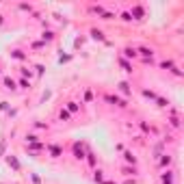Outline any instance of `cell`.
Masks as SVG:
<instances>
[{"instance_id": "6da1fadb", "label": "cell", "mask_w": 184, "mask_h": 184, "mask_svg": "<svg viewBox=\"0 0 184 184\" xmlns=\"http://www.w3.org/2000/svg\"><path fill=\"white\" fill-rule=\"evenodd\" d=\"M87 145L85 143H74V156H76L78 160H82V158H87Z\"/></svg>"}, {"instance_id": "7a4b0ae2", "label": "cell", "mask_w": 184, "mask_h": 184, "mask_svg": "<svg viewBox=\"0 0 184 184\" xmlns=\"http://www.w3.org/2000/svg\"><path fill=\"white\" fill-rule=\"evenodd\" d=\"M2 82H4V89H9V91H15V89H17V87H15V80H13L11 76H4Z\"/></svg>"}, {"instance_id": "3957f363", "label": "cell", "mask_w": 184, "mask_h": 184, "mask_svg": "<svg viewBox=\"0 0 184 184\" xmlns=\"http://www.w3.org/2000/svg\"><path fill=\"white\" fill-rule=\"evenodd\" d=\"M7 162H9V167H13L15 171H20V160H17L15 156H11V154H9V156H7Z\"/></svg>"}, {"instance_id": "277c9868", "label": "cell", "mask_w": 184, "mask_h": 184, "mask_svg": "<svg viewBox=\"0 0 184 184\" xmlns=\"http://www.w3.org/2000/svg\"><path fill=\"white\" fill-rule=\"evenodd\" d=\"M48 152H50L52 156H54V158H59V156L63 154V150H61L59 145H48Z\"/></svg>"}, {"instance_id": "5b68a950", "label": "cell", "mask_w": 184, "mask_h": 184, "mask_svg": "<svg viewBox=\"0 0 184 184\" xmlns=\"http://www.w3.org/2000/svg\"><path fill=\"white\" fill-rule=\"evenodd\" d=\"M91 37L98 39V41H104V33L100 31V28H91Z\"/></svg>"}, {"instance_id": "8992f818", "label": "cell", "mask_w": 184, "mask_h": 184, "mask_svg": "<svg viewBox=\"0 0 184 184\" xmlns=\"http://www.w3.org/2000/svg\"><path fill=\"white\" fill-rule=\"evenodd\" d=\"M93 180H95L98 184H102V182H104V171H102V169H95V171H93Z\"/></svg>"}, {"instance_id": "52a82bcc", "label": "cell", "mask_w": 184, "mask_h": 184, "mask_svg": "<svg viewBox=\"0 0 184 184\" xmlns=\"http://www.w3.org/2000/svg\"><path fill=\"white\" fill-rule=\"evenodd\" d=\"M134 57H136L134 48H124V59H134Z\"/></svg>"}, {"instance_id": "ba28073f", "label": "cell", "mask_w": 184, "mask_h": 184, "mask_svg": "<svg viewBox=\"0 0 184 184\" xmlns=\"http://www.w3.org/2000/svg\"><path fill=\"white\" fill-rule=\"evenodd\" d=\"M143 13H145V11H143V7H132V11H130L132 17H143Z\"/></svg>"}, {"instance_id": "9c48e42d", "label": "cell", "mask_w": 184, "mask_h": 184, "mask_svg": "<svg viewBox=\"0 0 184 184\" xmlns=\"http://www.w3.org/2000/svg\"><path fill=\"white\" fill-rule=\"evenodd\" d=\"M160 180H162V184H171V182H173V176H171V171L162 173V176H160Z\"/></svg>"}, {"instance_id": "30bf717a", "label": "cell", "mask_w": 184, "mask_h": 184, "mask_svg": "<svg viewBox=\"0 0 184 184\" xmlns=\"http://www.w3.org/2000/svg\"><path fill=\"white\" fill-rule=\"evenodd\" d=\"M119 65H121V67H124V72H132V65H130V63H128V61H126L124 57H121V59H119Z\"/></svg>"}, {"instance_id": "8fae6325", "label": "cell", "mask_w": 184, "mask_h": 184, "mask_svg": "<svg viewBox=\"0 0 184 184\" xmlns=\"http://www.w3.org/2000/svg\"><path fill=\"white\" fill-rule=\"evenodd\" d=\"M119 91H121V93H130V85H128V82H119Z\"/></svg>"}, {"instance_id": "7c38bea8", "label": "cell", "mask_w": 184, "mask_h": 184, "mask_svg": "<svg viewBox=\"0 0 184 184\" xmlns=\"http://www.w3.org/2000/svg\"><path fill=\"white\" fill-rule=\"evenodd\" d=\"M69 117H72V115L67 113V110H65V108H61V110H59V119H63V121H67V119H69Z\"/></svg>"}, {"instance_id": "4fadbf2b", "label": "cell", "mask_w": 184, "mask_h": 184, "mask_svg": "<svg viewBox=\"0 0 184 184\" xmlns=\"http://www.w3.org/2000/svg\"><path fill=\"white\" fill-rule=\"evenodd\" d=\"M124 158H126V162H136V158H134V156H132V152H124Z\"/></svg>"}, {"instance_id": "5bb4252c", "label": "cell", "mask_w": 184, "mask_h": 184, "mask_svg": "<svg viewBox=\"0 0 184 184\" xmlns=\"http://www.w3.org/2000/svg\"><path fill=\"white\" fill-rule=\"evenodd\" d=\"M76 110H78V104H76V102H67V113H69V115L76 113Z\"/></svg>"}, {"instance_id": "9a60e30c", "label": "cell", "mask_w": 184, "mask_h": 184, "mask_svg": "<svg viewBox=\"0 0 184 184\" xmlns=\"http://www.w3.org/2000/svg\"><path fill=\"white\" fill-rule=\"evenodd\" d=\"M87 160H89L91 167H95V154L93 152H87Z\"/></svg>"}, {"instance_id": "2e32d148", "label": "cell", "mask_w": 184, "mask_h": 184, "mask_svg": "<svg viewBox=\"0 0 184 184\" xmlns=\"http://www.w3.org/2000/svg\"><path fill=\"white\" fill-rule=\"evenodd\" d=\"M143 95H145V98H150V100H156V98H158V95H156L154 91H150V89H143Z\"/></svg>"}, {"instance_id": "e0dca14e", "label": "cell", "mask_w": 184, "mask_h": 184, "mask_svg": "<svg viewBox=\"0 0 184 184\" xmlns=\"http://www.w3.org/2000/svg\"><path fill=\"white\" fill-rule=\"evenodd\" d=\"M134 173H136L134 167H124V176H134Z\"/></svg>"}, {"instance_id": "ac0fdd59", "label": "cell", "mask_w": 184, "mask_h": 184, "mask_svg": "<svg viewBox=\"0 0 184 184\" xmlns=\"http://www.w3.org/2000/svg\"><path fill=\"white\" fill-rule=\"evenodd\" d=\"M11 57H13V59H20V61H22V59H26V57H24V52H20V50L11 52Z\"/></svg>"}, {"instance_id": "d6986e66", "label": "cell", "mask_w": 184, "mask_h": 184, "mask_svg": "<svg viewBox=\"0 0 184 184\" xmlns=\"http://www.w3.org/2000/svg\"><path fill=\"white\" fill-rule=\"evenodd\" d=\"M26 141H28V143H39V136H35V134H28V136H26Z\"/></svg>"}, {"instance_id": "ffe728a7", "label": "cell", "mask_w": 184, "mask_h": 184, "mask_svg": "<svg viewBox=\"0 0 184 184\" xmlns=\"http://www.w3.org/2000/svg\"><path fill=\"white\" fill-rule=\"evenodd\" d=\"M121 20H124V22H130V20H132L130 11H124V13H121Z\"/></svg>"}, {"instance_id": "44dd1931", "label": "cell", "mask_w": 184, "mask_h": 184, "mask_svg": "<svg viewBox=\"0 0 184 184\" xmlns=\"http://www.w3.org/2000/svg\"><path fill=\"white\" fill-rule=\"evenodd\" d=\"M20 87H22V89H28V87H31V82L26 80V78H22V80H20Z\"/></svg>"}, {"instance_id": "7402d4cb", "label": "cell", "mask_w": 184, "mask_h": 184, "mask_svg": "<svg viewBox=\"0 0 184 184\" xmlns=\"http://www.w3.org/2000/svg\"><path fill=\"white\" fill-rule=\"evenodd\" d=\"M52 37H54V33H43V41H52Z\"/></svg>"}, {"instance_id": "603a6c76", "label": "cell", "mask_w": 184, "mask_h": 184, "mask_svg": "<svg viewBox=\"0 0 184 184\" xmlns=\"http://www.w3.org/2000/svg\"><path fill=\"white\" fill-rule=\"evenodd\" d=\"M171 162V158L169 156H165V158H160V167H165V165H169Z\"/></svg>"}, {"instance_id": "cb8c5ba5", "label": "cell", "mask_w": 184, "mask_h": 184, "mask_svg": "<svg viewBox=\"0 0 184 184\" xmlns=\"http://www.w3.org/2000/svg\"><path fill=\"white\" fill-rule=\"evenodd\" d=\"M156 102H158V106H167V104H169L167 100H162V98H156Z\"/></svg>"}, {"instance_id": "d4e9b609", "label": "cell", "mask_w": 184, "mask_h": 184, "mask_svg": "<svg viewBox=\"0 0 184 184\" xmlns=\"http://www.w3.org/2000/svg\"><path fill=\"white\" fill-rule=\"evenodd\" d=\"M31 178H33V182H35V184H41V178H39V176H37V173H33V176H31Z\"/></svg>"}, {"instance_id": "484cf974", "label": "cell", "mask_w": 184, "mask_h": 184, "mask_svg": "<svg viewBox=\"0 0 184 184\" xmlns=\"http://www.w3.org/2000/svg\"><path fill=\"white\" fill-rule=\"evenodd\" d=\"M85 100H87V102H91V100H93V93H91V91H87V93H85Z\"/></svg>"}, {"instance_id": "4316f807", "label": "cell", "mask_w": 184, "mask_h": 184, "mask_svg": "<svg viewBox=\"0 0 184 184\" xmlns=\"http://www.w3.org/2000/svg\"><path fill=\"white\" fill-rule=\"evenodd\" d=\"M9 108V102H0V110H7Z\"/></svg>"}, {"instance_id": "83f0119b", "label": "cell", "mask_w": 184, "mask_h": 184, "mask_svg": "<svg viewBox=\"0 0 184 184\" xmlns=\"http://www.w3.org/2000/svg\"><path fill=\"white\" fill-rule=\"evenodd\" d=\"M67 61H72V57H61L59 59V63H67Z\"/></svg>"}, {"instance_id": "f1b7e54d", "label": "cell", "mask_w": 184, "mask_h": 184, "mask_svg": "<svg viewBox=\"0 0 184 184\" xmlns=\"http://www.w3.org/2000/svg\"><path fill=\"white\" fill-rule=\"evenodd\" d=\"M4 147H7L4 143H0V156H4Z\"/></svg>"}, {"instance_id": "f546056e", "label": "cell", "mask_w": 184, "mask_h": 184, "mask_svg": "<svg viewBox=\"0 0 184 184\" xmlns=\"http://www.w3.org/2000/svg\"><path fill=\"white\" fill-rule=\"evenodd\" d=\"M0 24H2V15H0Z\"/></svg>"}]
</instances>
